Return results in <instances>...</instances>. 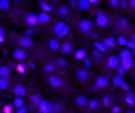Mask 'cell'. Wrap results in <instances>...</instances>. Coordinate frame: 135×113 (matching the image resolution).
<instances>
[{"label": "cell", "instance_id": "20", "mask_svg": "<svg viewBox=\"0 0 135 113\" xmlns=\"http://www.w3.org/2000/svg\"><path fill=\"white\" fill-rule=\"evenodd\" d=\"M79 8L80 10H87V8H90V2H89V0H82V2H79Z\"/></svg>", "mask_w": 135, "mask_h": 113}, {"label": "cell", "instance_id": "24", "mask_svg": "<svg viewBox=\"0 0 135 113\" xmlns=\"http://www.w3.org/2000/svg\"><path fill=\"white\" fill-rule=\"evenodd\" d=\"M121 66L124 67L125 70H128L131 66H132V59H129V60H121Z\"/></svg>", "mask_w": 135, "mask_h": 113}, {"label": "cell", "instance_id": "9", "mask_svg": "<svg viewBox=\"0 0 135 113\" xmlns=\"http://www.w3.org/2000/svg\"><path fill=\"white\" fill-rule=\"evenodd\" d=\"M108 85V78L107 77H97L96 78V87L97 88H105Z\"/></svg>", "mask_w": 135, "mask_h": 113}, {"label": "cell", "instance_id": "6", "mask_svg": "<svg viewBox=\"0 0 135 113\" xmlns=\"http://www.w3.org/2000/svg\"><path fill=\"white\" fill-rule=\"evenodd\" d=\"M107 64H108L110 69H118V66L121 64V60L117 56H111V57H108Z\"/></svg>", "mask_w": 135, "mask_h": 113}, {"label": "cell", "instance_id": "1", "mask_svg": "<svg viewBox=\"0 0 135 113\" xmlns=\"http://www.w3.org/2000/svg\"><path fill=\"white\" fill-rule=\"evenodd\" d=\"M54 32L56 33V36L63 38L69 33V27H68V24H65L63 21H58V22L54 25Z\"/></svg>", "mask_w": 135, "mask_h": 113}, {"label": "cell", "instance_id": "28", "mask_svg": "<svg viewBox=\"0 0 135 113\" xmlns=\"http://www.w3.org/2000/svg\"><path fill=\"white\" fill-rule=\"evenodd\" d=\"M125 99H127V102H128L129 105H132V103H134V100H135V95H134V94H128Z\"/></svg>", "mask_w": 135, "mask_h": 113}, {"label": "cell", "instance_id": "37", "mask_svg": "<svg viewBox=\"0 0 135 113\" xmlns=\"http://www.w3.org/2000/svg\"><path fill=\"white\" fill-rule=\"evenodd\" d=\"M110 4H111L113 7H117V4H118V2H117V0H115V2H110Z\"/></svg>", "mask_w": 135, "mask_h": 113}, {"label": "cell", "instance_id": "8", "mask_svg": "<svg viewBox=\"0 0 135 113\" xmlns=\"http://www.w3.org/2000/svg\"><path fill=\"white\" fill-rule=\"evenodd\" d=\"M25 22H27L30 27H35L37 24H40V22H38V15H35V14H28L27 17H25Z\"/></svg>", "mask_w": 135, "mask_h": 113}, {"label": "cell", "instance_id": "12", "mask_svg": "<svg viewBox=\"0 0 135 113\" xmlns=\"http://www.w3.org/2000/svg\"><path fill=\"white\" fill-rule=\"evenodd\" d=\"M103 43L105 45V48H107V49H111V48L115 46V41H114L113 36H107V38H104Z\"/></svg>", "mask_w": 135, "mask_h": 113}, {"label": "cell", "instance_id": "27", "mask_svg": "<svg viewBox=\"0 0 135 113\" xmlns=\"http://www.w3.org/2000/svg\"><path fill=\"white\" fill-rule=\"evenodd\" d=\"M121 59H122V60H129V59H131V53L128 52V50H122Z\"/></svg>", "mask_w": 135, "mask_h": 113}, {"label": "cell", "instance_id": "2", "mask_svg": "<svg viewBox=\"0 0 135 113\" xmlns=\"http://www.w3.org/2000/svg\"><path fill=\"white\" fill-rule=\"evenodd\" d=\"M78 27H79V31L87 33V32H90L91 29H93V22H91L90 20H87V18H83V20L79 21Z\"/></svg>", "mask_w": 135, "mask_h": 113}, {"label": "cell", "instance_id": "18", "mask_svg": "<svg viewBox=\"0 0 135 113\" xmlns=\"http://www.w3.org/2000/svg\"><path fill=\"white\" fill-rule=\"evenodd\" d=\"M62 53H65V54H69L72 52V45L70 43H68V42H65V43L62 45Z\"/></svg>", "mask_w": 135, "mask_h": 113}, {"label": "cell", "instance_id": "35", "mask_svg": "<svg viewBox=\"0 0 135 113\" xmlns=\"http://www.w3.org/2000/svg\"><path fill=\"white\" fill-rule=\"evenodd\" d=\"M104 105H105V106H108V105H110V99L108 98H104Z\"/></svg>", "mask_w": 135, "mask_h": 113}, {"label": "cell", "instance_id": "3", "mask_svg": "<svg viewBox=\"0 0 135 113\" xmlns=\"http://www.w3.org/2000/svg\"><path fill=\"white\" fill-rule=\"evenodd\" d=\"M96 22L99 27L101 28H104V27H107L108 25V15L105 14V13H97V15H96Z\"/></svg>", "mask_w": 135, "mask_h": 113}, {"label": "cell", "instance_id": "4", "mask_svg": "<svg viewBox=\"0 0 135 113\" xmlns=\"http://www.w3.org/2000/svg\"><path fill=\"white\" fill-rule=\"evenodd\" d=\"M38 109L41 110V113H52L54 112L52 103H49L48 100H44V99H42L40 102V105H38Z\"/></svg>", "mask_w": 135, "mask_h": 113}, {"label": "cell", "instance_id": "42", "mask_svg": "<svg viewBox=\"0 0 135 113\" xmlns=\"http://www.w3.org/2000/svg\"><path fill=\"white\" fill-rule=\"evenodd\" d=\"M134 95H135V94H134Z\"/></svg>", "mask_w": 135, "mask_h": 113}, {"label": "cell", "instance_id": "22", "mask_svg": "<svg viewBox=\"0 0 135 113\" xmlns=\"http://www.w3.org/2000/svg\"><path fill=\"white\" fill-rule=\"evenodd\" d=\"M44 71L45 73H52V71H55V64L54 63H46L44 66Z\"/></svg>", "mask_w": 135, "mask_h": 113}, {"label": "cell", "instance_id": "38", "mask_svg": "<svg viewBox=\"0 0 135 113\" xmlns=\"http://www.w3.org/2000/svg\"><path fill=\"white\" fill-rule=\"evenodd\" d=\"M17 113H25V109L21 108V109H18V110H17Z\"/></svg>", "mask_w": 135, "mask_h": 113}, {"label": "cell", "instance_id": "39", "mask_svg": "<svg viewBox=\"0 0 135 113\" xmlns=\"http://www.w3.org/2000/svg\"><path fill=\"white\" fill-rule=\"evenodd\" d=\"M129 3H131V7L135 8V0H132V2H129Z\"/></svg>", "mask_w": 135, "mask_h": 113}, {"label": "cell", "instance_id": "33", "mask_svg": "<svg viewBox=\"0 0 135 113\" xmlns=\"http://www.w3.org/2000/svg\"><path fill=\"white\" fill-rule=\"evenodd\" d=\"M4 39V31H3V28L0 27V42H3Z\"/></svg>", "mask_w": 135, "mask_h": 113}, {"label": "cell", "instance_id": "32", "mask_svg": "<svg viewBox=\"0 0 135 113\" xmlns=\"http://www.w3.org/2000/svg\"><path fill=\"white\" fill-rule=\"evenodd\" d=\"M118 43H120V45H125L127 43V39H125L124 36H120V38H118Z\"/></svg>", "mask_w": 135, "mask_h": 113}, {"label": "cell", "instance_id": "5", "mask_svg": "<svg viewBox=\"0 0 135 113\" xmlns=\"http://www.w3.org/2000/svg\"><path fill=\"white\" fill-rule=\"evenodd\" d=\"M48 81H49V85L54 87V88H61L63 85L62 78L61 77H56V75H51V77L48 78Z\"/></svg>", "mask_w": 135, "mask_h": 113}, {"label": "cell", "instance_id": "16", "mask_svg": "<svg viewBox=\"0 0 135 113\" xmlns=\"http://www.w3.org/2000/svg\"><path fill=\"white\" fill-rule=\"evenodd\" d=\"M75 56H76L78 60H83V59L86 57V50H84V49H78L75 52Z\"/></svg>", "mask_w": 135, "mask_h": 113}, {"label": "cell", "instance_id": "7", "mask_svg": "<svg viewBox=\"0 0 135 113\" xmlns=\"http://www.w3.org/2000/svg\"><path fill=\"white\" fill-rule=\"evenodd\" d=\"M13 56H14L16 60H20V61H23L25 60V57H27V54H25V52L23 49H14V52H13Z\"/></svg>", "mask_w": 135, "mask_h": 113}, {"label": "cell", "instance_id": "10", "mask_svg": "<svg viewBox=\"0 0 135 113\" xmlns=\"http://www.w3.org/2000/svg\"><path fill=\"white\" fill-rule=\"evenodd\" d=\"M14 94L17 95V98H23V96L27 94V91H25V88L21 85V84H17L14 87Z\"/></svg>", "mask_w": 135, "mask_h": 113}, {"label": "cell", "instance_id": "36", "mask_svg": "<svg viewBox=\"0 0 135 113\" xmlns=\"http://www.w3.org/2000/svg\"><path fill=\"white\" fill-rule=\"evenodd\" d=\"M134 45H135V36H132V42L129 43V46H131V48H134Z\"/></svg>", "mask_w": 135, "mask_h": 113}, {"label": "cell", "instance_id": "11", "mask_svg": "<svg viewBox=\"0 0 135 113\" xmlns=\"http://www.w3.org/2000/svg\"><path fill=\"white\" fill-rule=\"evenodd\" d=\"M61 48H62V46L59 45L58 38H51V39H49V49L54 50V52H56V50H59Z\"/></svg>", "mask_w": 135, "mask_h": 113}, {"label": "cell", "instance_id": "15", "mask_svg": "<svg viewBox=\"0 0 135 113\" xmlns=\"http://www.w3.org/2000/svg\"><path fill=\"white\" fill-rule=\"evenodd\" d=\"M20 45H23V48H30V46L32 45V41L30 36H24L20 39Z\"/></svg>", "mask_w": 135, "mask_h": 113}, {"label": "cell", "instance_id": "31", "mask_svg": "<svg viewBox=\"0 0 135 113\" xmlns=\"http://www.w3.org/2000/svg\"><path fill=\"white\" fill-rule=\"evenodd\" d=\"M41 7L44 8V11H51L52 10V7H51L49 4H46V3H41Z\"/></svg>", "mask_w": 135, "mask_h": 113}, {"label": "cell", "instance_id": "26", "mask_svg": "<svg viewBox=\"0 0 135 113\" xmlns=\"http://www.w3.org/2000/svg\"><path fill=\"white\" fill-rule=\"evenodd\" d=\"M58 13H59V15H61V17H65V15L68 14V7H66V6H62V7H59Z\"/></svg>", "mask_w": 135, "mask_h": 113}, {"label": "cell", "instance_id": "21", "mask_svg": "<svg viewBox=\"0 0 135 113\" xmlns=\"http://www.w3.org/2000/svg\"><path fill=\"white\" fill-rule=\"evenodd\" d=\"M76 103H78L79 106H86V105H89L87 99L84 98V96H78V98H76Z\"/></svg>", "mask_w": 135, "mask_h": 113}, {"label": "cell", "instance_id": "34", "mask_svg": "<svg viewBox=\"0 0 135 113\" xmlns=\"http://www.w3.org/2000/svg\"><path fill=\"white\" fill-rule=\"evenodd\" d=\"M18 71H20V73H24V71H25V67L20 64V66H18Z\"/></svg>", "mask_w": 135, "mask_h": 113}, {"label": "cell", "instance_id": "40", "mask_svg": "<svg viewBox=\"0 0 135 113\" xmlns=\"http://www.w3.org/2000/svg\"><path fill=\"white\" fill-rule=\"evenodd\" d=\"M4 112H6V113H8V112H10V106H7L6 109H4Z\"/></svg>", "mask_w": 135, "mask_h": 113}, {"label": "cell", "instance_id": "14", "mask_svg": "<svg viewBox=\"0 0 135 113\" xmlns=\"http://www.w3.org/2000/svg\"><path fill=\"white\" fill-rule=\"evenodd\" d=\"M87 75H89V73L86 71V69H80V70H78V73H76V77H78L80 81H86Z\"/></svg>", "mask_w": 135, "mask_h": 113}, {"label": "cell", "instance_id": "19", "mask_svg": "<svg viewBox=\"0 0 135 113\" xmlns=\"http://www.w3.org/2000/svg\"><path fill=\"white\" fill-rule=\"evenodd\" d=\"M8 88V78H2L0 77V91H4Z\"/></svg>", "mask_w": 135, "mask_h": 113}, {"label": "cell", "instance_id": "13", "mask_svg": "<svg viewBox=\"0 0 135 113\" xmlns=\"http://www.w3.org/2000/svg\"><path fill=\"white\" fill-rule=\"evenodd\" d=\"M49 20H51V17H49L48 13H41V14H38V22L40 24H46Z\"/></svg>", "mask_w": 135, "mask_h": 113}, {"label": "cell", "instance_id": "17", "mask_svg": "<svg viewBox=\"0 0 135 113\" xmlns=\"http://www.w3.org/2000/svg\"><path fill=\"white\" fill-rule=\"evenodd\" d=\"M8 74H10L8 67H6V66L0 67V77H2V78H8Z\"/></svg>", "mask_w": 135, "mask_h": 113}, {"label": "cell", "instance_id": "23", "mask_svg": "<svg viewBox=\"0 0 135 113\" xmlns=\"http://www.w3.org/2000/svg\"><path fill=\"white\" fill-rule=\"evenodd\" d=\"M10 8V2L8 0H0V10H8Z\"/></svg>", "mask_w": 135, "mask_h": 113}, {"label": "cell", "instance_id": "30", "mask_svg": "<svg viewBox=\"0 0 135 113\" xmlns=\"http://www.w3.org/2000/svg\"><path fill=\"white\" fill-rule=\"evenodd\" d=\"M96 48H99V50H101V52H105L107 50V48H105V45L104 43H100V42H96Z\"/></svg>", "mask_w": 135, "mask_h": 113}, {"label": "cell", "instance_id": "25", "mask_svg": "<svg viewBox=\"0 0 135 113\" xmlns=\"http://www.w3.org/2000/svg\"><path fill=\"white\" fill-rule=\"evenodd\" d=\"M23 105H24L23 98H16V99H14V106H16V108L21 109V106H23Z\"/></svg>", "mask_w": 135, "mask_h": 113}, {"label": "cell", "instance_id": "41", "mask_svg": "<svg viewBox=\"0 0 135 113\" xmlns=\"http://www.w3.org/2000/svg\"><path fill=\"white\" fill-rule=\"evenodd\" d=\"M0 67H2V66H0Z\"/></svg>", "mask_w": 135, "mask_h": 113}, {"label": "cell", "instance_id": "29", "mask_svg": "<svg viewBox=\"0 0 135 113\" xmlns=\"http://www.w3.org/2000/svg\"><path fill=\"white\" fill-rule=\"evenodd\" d=\"M89 106H90L91 109H97L99 108V100H96V99L90 100V102H89Z\"/></svg>", "mask_w": 135, "mask_h": 113}]
</instances>
